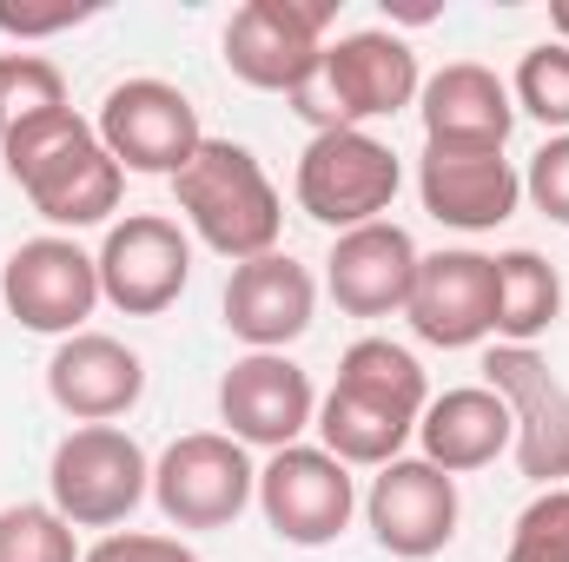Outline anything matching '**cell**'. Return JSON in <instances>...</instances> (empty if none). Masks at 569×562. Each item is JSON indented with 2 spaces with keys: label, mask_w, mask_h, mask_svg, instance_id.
I'll list each match as a JSON object with an SVG mask.
<instances>
[{
  "label": "cell",
  "mask_w": 569,
  "mask_h": 562,
  "mask_svg": "<svg viewBox=\"0 0 569 562\" xmlns=\"http://www.w3.org/2000/svg\"><path fill=\"white\" fill-rule=\"evenodd\" d=\"M100 145L120 159V172L179 179L186 159L206 145V127H199V107L172 80H120L100 100Z\"/></svg>",
  "instance_id": "cell-11"
},
{
  "label": "cell",
  "mask_w": 569,
  "mask_h": 562,
  "mask_svg": "<svg viewBox=\"0 0 569 562\" xmlns=\"http://www.w3.org/2000/svg\"><path fill=\"white\" fill-rule=\"evenodd\" d=\"M252 496H259V470L246 443L226 430H192L166 443V456L152 463V503L172 530H226L246 516Z\"/></svg>",
  "instance_id": "cell-7"
},
{
  "label": "cell",
  "mask_w": 569,
  "mask_h": 562,
  "mask_svg": "<svg viewBox=\"0 0 569 562\" xmlns=\"http://www.w3.org/2000/svg\"><path fill=\"white\" fill-rule=\"evenodd\" d=\"M503 562H569V490H543L517 516Z\"/></svg>",
  "instance_id": "cell-27"
},
{
  "label": "cell",
  "mask_w": 569,
  "mask_h": 562,
  "mask_svg": "<svg viewBox=\"0 0 569 562\" xmlns=\"http://www.w3.org/2000/svg\"><path fill=\"white\" fill-rule=\"evenodd\" d=\"M60 107H67V80L47 53H0V140Z\"/></svg>",
  "instance_id": "cell-24"
},
{
  "label": "cell",
  "mask_w": 569,
  "mask_h": 562,
  "mask_svg": "<svg viewBox=\"0 0 569 562\" xmlns=\"http://www.w3.org/2000/svg\"><path fill=\"white\" fill-rule=\"evenodd\" d=\"M172 199H179L186 225H192L219 259L246 265V259L279 252L284 212H279V192H272L266 165L252 159V145L206 140L186 159V172L172 179Z\"/></svg>",
  "instance_id": "cell-3"
},
{
  "label": "cell",
  "mask_w": 569,
  "mask_h": 562,
  "mask_svg": "<svg viewBox=\"0 0 569 562\" xmlns=\"http://www.w3.org/2000/svg\"><path fill=\"white\" fill-rule=\"evenodd\" d=\"M523 192H530V205H537L550 225H569V133L537 145V159H530V172H523Z\"/></svg>",
  "instance_id": "cell-28"
},
{
  "label": "cell",
  "mask_w": 569,
  "mask_h": 562,
  "mask_svg": "<svg viewBox=\"0 0 569 562\" xmlns=\"http://www.w3.org/2000/svg\"><path fill=\"white\" fill-rule=\"evenodd\" d=\"M80 562H199L179 536H146V530H127V536H100Z\"/></svg>",
  "instance_id": "cell-29"
},
{
  "label": "cell",
  "mask_w": 569,
  "mask_h": 562,
  "mask_svg": "<svg viewBox=\"0 0 569 562\" xmlns=\"http://www.w3.org/2000/svg\"><path fill=\"white\" fill-rule=\"evenodd\" d=\"M418 245L405 225L378 219V225H358V232H338L331 259H325V284L338 298L345 318H391L411 304V284H418Z\"/></svg>",
  "instance_id": "cell-19"
},
{
  "label": "cell",
  "mask_w": 569,
  "mask_h": 562,
  "mask_svg": "<svg viewBox=\"0 0 569 562\" xmlns=\"http://www.w3.org/2000/svg\"><path fill=\"white\" fill-rule=\"evenodd\" d=\"M430 404L425 364L391 344V338H358L338 358V384L318 398V450H331L345 470H385L405 456V443L418 436V418Z\"/></svg>",
  "instance_id": "cell-1"
},
{
  "label": "cell",
  "mask_w": 569,
  "mask_h": 562,
  "mask_svg": "<svg viewBox=\"0 0 569 562\" xmlns=\"http://www.w3.org/2000/svg\"><path fill=\"white\" fill-rule=\"evenodd\" d=\"M510 100L517 113H530L537 127H557L569 133V47L543 40L517 60V80H510Z\"/></svg>",
  "instance_id": "cell-26"
},
{
  "label": "cell",
  "mask_w": 569,
  "mask_h": 562,
  "mask_svg": "<svg viewBox=\"0 0 569 562\" xmlns=\"http://www.w3.org/2000/svg\"><path fill=\"white\" fill-rule=\"evenodd\" d=\"M219 418H226V436H239V443L291 450L318 423V391L284 351H246L219 378Z\"/></svg>",
  "instance_id": "cell-15"
},
{
  "label": "cell",
  "mask_w": 569,
  "mask_h": 562,
  "mask_svg": "<svg viewBox=\"0 0 569 562\" xmlns=\"http://www.w3.org/2000/svg\"><path fill=\"white\" fill-rule=\"evenodd\" d=\"M418 199L437 225L457 232H497L517 199H523V172L503 152H470V145H425L418 159Z\"/></svg>",
  "instance_id": "cell-17"
},
{
  "label": "cell",
  "mask_w": 569,
  "mask_h": 562,
  "mask_svg": "<svg viewBox=\"0 0 569 562\" xmlns=\"http://www.w3.org/2000/svg\"><path fill=\"white\" fill-rule=\"evenodd\" d=\"M405 185V165L398 152L365 133V127H338V133H311V145L298 152V205L331 225V232H358V225H378L391 212Z\"/></svg>",
  "instance_id": "cell-6"
},
{
  "label": "cell",
  "mask_w": 569,
  "mask_h": 562,
  "mask_svg": "<svg viewBox=\"0 0 569 562\" xmlns=\"http://www.w3.org/2000/svg\"><path fill=\"white\" fill-rule=\"evenodd\" d=\"M338 20L331 0H246L226 20V67L259 93H298L318 73L325 27Z\"/></svg>",
  "instance_id": "cell-8"
},
{
  "label": "cell",
  "mask_w": 569,
  "mask_h": 562,
  "mask_svg": "<svg viewBox=\"0 0 569 562\" xmlns=\"http://www.w3.org/2000/svg\"><path fill=\"white\" fill-rule=\"evenodd\" d=\"M365 523H371L378 550L398 562H425L437 550H450V536H457V476H443L425 456L385 463L371 476Z\"/></svg>",
  "instance_id": "cell-14"
},
{
  "label": "cell",
  "mask_w": 569,
  "mask_h": 562,
  "mask_svg": "<svg viewBox=\"0 0 569 562\" xmlns=\"http://www.w3.org/2000/svg\"><path fill=\"white\" fill-rule=\"evenodd\" d=\"M100 298L127 318H159L192 279V245L166 212H127L100 245Z\"/></svg>",
  "instance_id": "cell-13"
},
{
  "label": "cell",
  "mask_w": 569,
  "mask_h": 562,
  "mask_svg": "<svg viewBox=\"0 0 569 562\" xmlns=\"http://www.w3.org/2000/svg\"><path fill=\"white\" fill-rule=\"evenodd\" d=\"M47 490H53V510L73 530H113L146 503L152 463L120 423H80L53 443Z\"/></svg>",
  "instance_id": "cell-5"
},
{
  "label": "cell",
  "mask_w": 569,
  "mask_h": 562,
  "mask_svg": "<svg viewBox=\"0 0 569 562\" xmlns=\"http://www.w3.org/2000/svg\"><path fill=\"white\" fill-rule=\"evenodd\" d=\"M418 113H425V145H470V152H503L517 127L510 87L477 60L437 67L418 87Z\"/></svg>",
  "instance_id": "cell-21"
},
{
  "label": "cell",
  "mask_w": 569,
  "mask_h": 562,
  "mask_svg": "<svg viewBox=\"0 0 569 562\" xmlns=\"http://www.w3.org/2000/svg\"><path fill=\"white\" fill-rule=\"evenodd\" d=\"M418 443H425V463H437L443 476H463V470L497 463L517 443V423H510V404L490 384H463V391H443V398L425 404Z\"/></svg>",
  "instance_id": "cell-22"
},
{
  "label": "cell",
  "mask_w": 569,
  "mask_h": 562,
  "mask_svg": "<svg viewBox=\"0 0 569 562\" xmlns=\"http://www.w3.org/2000/svg\"><path fill=\"white\" fill-rule=\"evenodd\" d=\"M47 398L73 423H113L146 398V364L107 331H73L47 358Z\"/></svg>",
  "instance_id": "cell-18"
},
{
  "label": "cell",
  "mask_w": 569,
  "mask_h": 562,
  "mask_svg": "<svg viewBox=\"0 0 569 562\" xmlns=\"http://www.w3.org/2000/svg\"><path fill=\"white\" fill-rule=\"evenodd\" d=\"M483 384L510 404L517 423V470L543 490H563L569 476V384L537 358V344H490L483 351Z\"/></svg>",
  "instance_id": "cell-9"
},
{
  "label": "cell",
  "mask_w": 569,
  "mask_h": 562,
  "mask_svg": "<svg viewBox=\"0 0 569 562\" xmlns=\"http://www.w3.org/2000/svg\"><path fill=\"white\" fill-rule=\"evenodd\" d=\"M550 27H557V47H569V0H557V7H550Z\"/></svg>",
  "instance_id": "cell-31"
},
{
  "label": "cell",
  "mask_w": 569,
  "mask_h": 562,
  "mask_svg": "<svg viewBox=\"0 0 569 562\" xmlns=\"http://www.w3.org/2000/svg\"><path fill=\"white\" fill-rule=\"evenodd\" d=\"M0 562H80L73 523L53 503H7L0 510Z\"/></svg>",
  "instance_id": "cell-25"
},
{
  "label": "cell",
  "mask_w": 569,
  "mask_h": 562,
  "mask_svg": "<svg viewBox=\"0 0 569 562\" xmlns=\"http://www.w3.org/2000/svg\"><path fill=\"white\" fill-rule=\"evenodd\" d=\"M425 73H418V53L385 33V27H365V33H345V40H325L318 53V73L291 93V113H305L318 133H338V127H365V120H391L418 100Z\"/></svg>",
  "instance_id": "cell-4"
},
{
  "label": "cell",
  "mask_w": 569,
  "mask_h": 562,
  "mask_svg": "<svg viewBox=\"0 0 569 562\" xmlns=\"http://www.w3.org/2000/svg\"><path fill=\"white\" fill-rule=\"evenodd\" d=\"M80 20H93V7H7L0 0V33H13V40H40V33H60V27H80Z\"/></svg>",
  "instance_id": "cell-30"
},
{
  "label": "cell",
  "mask_w": 569,
  "mask_h": 562,
  "mask_svg": "<svg viewBox=\"0 0 569 562\" xmlns=\"http://www.w3.org/2000/svg\"><path fill=\"white\" fill-rule=\"evenodd\" d=\"M0 159H7V179L27 192V205L47 225L80 232V225H100L107 212H120L127 172L100 145V127H87L73 107H60L47 120H27L20 133H7Z\"/></svg>",
  "instance_id": "cell-2"
},
{
  "label": "cell",
  "mask_w": 569,
  "mask_h": 562,
  "mask_svg": "<svg viewBox=\"0 0 569 562\" xmlns=\"http://www.w3.org/2000/svg\"><path fill=\"white\" fill-rule=\"evenodd\" d=\"M497 338L503 344H537L557 311H563V279L543 252L517 245V252H497Z\"/></svg>",
  "instance_id": "cell-23"
},
{
  "label": "cell",
  "mask_w": 569,
  "mask_h": 562,
  "mask_svg": "<svg viewBox=\"0 0 569 562\" xmlns=\"http://www.w3.org/2000/svg\"><path fill=\"white\" fill-rule=\"evenodd\" d=\"M259 510H266V523H272L279 543L325 550V543H338L351 530L358 483H351V470L331 450L291 443V450H272V463L259 470Z\"/></svg>",
  "instance_id": "cell-10"
},
{
  "label": "cell",
  "mask_w": 569,
  "mask_h": 562,
  "mask_svg": "<svg viewBox=\"0 0 569 562\" xmlns=\"http://www.w3.org/2000/svg\"><path fill=\"white\" fill-rule=\"evenodd\" d=\"M311 311H318V284L298 259L266 252V259H246L232 265L226 279V331L246 338L252 351H284L291 338L311 331Z\"/></svg>",
  "instance_id": "cell-20"
},
{
  "label": "cell",
  "mask_w": 569,
  "mask_h": 562,
  "mask_svg": "<svg viewBox=\"0 0 569 562\" xmlns=\"http://www.w3.org/2000/svg\"><path fill=\"white\" fill-rule=\"evenodd\" d=\"M411 331L437 351H470L497 331V265L483 252H430L405 304Z\"/></svg>",
  "instance_id": "cell-16"
},
{
  "label": "cell",
  "mask_w": 569,
  "mask_h": 562,
  "mask_svg": "<svg viewBox=\"0 0 569 562\" xmlns=\"http://www.w3.org/2000/svg\"><path fill=\"white\" fill-rule=\"evenodd\" d=\"M0 304H7V318H20L27 331L73 338V331L93 318V304H100V265H93L73 239H60V232L27 239V245H13V259L0 265Z\"/></svg>",
  "instance_id": "cell-12"
}]
</instances>
